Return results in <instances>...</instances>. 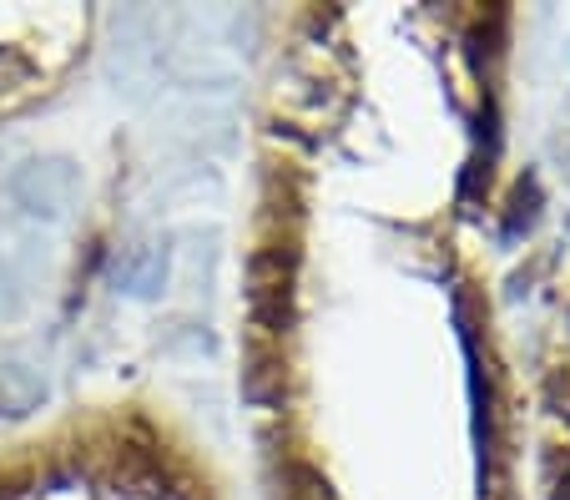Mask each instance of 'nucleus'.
Masks as SVG:
<instances>
[{
  "instance_id": "7ed1b4c3",
  "label": "nucleus",
  "mask_w": 570,
  "mask_h": 500,
  "mask_svg": "<svg viewBox=\"0 0 570 500\" xmlns=\"http://www.w3.org/2000/svg\"><path fill=\"white\" fill-rule=\"evenodd\" d=\"M46 400V380L26 364H0V414H26Z\"/></svg>"
},
{
  "instance_id": "f257e3e1",
  "label": "nucleus",
  "mask_w": 570,
  "mask_h": 500,
  "mask_svg": "<svg viewBox=\"0 0 570 500\" xmlns=\"http://www.w3.org/2000/svg\"><path fill=\"white\" fill-rule=\"evenodd\" d=\"M76 193H81L76 167L56 163V157H31V163H21L16 177H11L16 207L36 223H66L71 218V207H76Z\"/></svg>"
},
{
  "instance_id": "20e7f679",
  "label": "nucleus",
  "mask_w": 570,
  "mask_h": 500,
  "mask_svg": "<svg viewBox=\"0 0 570 500\" xmlns=\"http://www.w3.org/2000/svg\"><path fill=\"white\" fill-rule=\"evenodd\" d=\"M36 91V61L21 56L16 46H0V107H11V101L31 97Z\"/></svg>"
},
{
  "instance_id": "39448f33",
  "label": "nucleus",
  "mask_w": 570,
  "mask_h": 500,
  "mask_svg": "<svg viewBox=\"0 0 570 500\" xmlns=\"http://www.w3.org/2000/svg\"><path fill=\"white\" fill-rule=\"evenodd\" d=\"M535 203H540V187H535V177H520V187H515V203H510V213H505V238H520V233L535 223Z\"/></svg>"
},
{
  "instance_id": "f03ea898",
  "label": "nucleus",
  "mask_w": 570,
  "mask_h": 500,
  "mask_svg": "<svg viewBox=\"0 0 570 500\" xmlns=\"http://www.w3.org/2000/svg\"><path fill=\"white\" fill-rule=\"evenodd\" d=\"M167 273H173V248H167V238L127 243V248H117V258H111V278H117V288L131 298H157L161 288H167Z\"/></svg>"
}]
</instances>
